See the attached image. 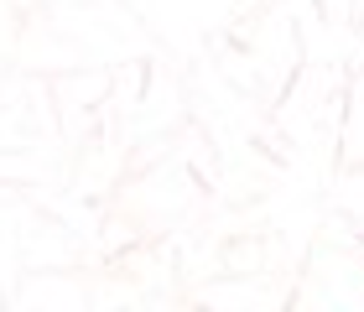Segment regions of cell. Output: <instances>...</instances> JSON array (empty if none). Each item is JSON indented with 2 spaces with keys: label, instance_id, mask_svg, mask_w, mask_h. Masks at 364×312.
<instances>
[]
</instances>
